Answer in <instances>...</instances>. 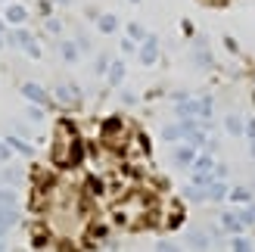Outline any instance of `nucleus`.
Listing matches in <instances>:
<instances>
[{
    "mask_svg": "<svg viewBox=\"0 0 255 252\" xmlns=\"http://www.w3.org/2000/svg\"><path fill=\"white\" fill-rule=\"evenodd\" d=\"M231 249H237V252H246V249H252V243L246 240V237H237V240L231 243Z\"/></svg>",
    "mask_w": 255,
    "mask_h": 252,
    "instance_id": "5701e85b",
    "label": "nucleus"
},
{
    "mask_svg": "<svg viewBox=\"0 0 255 252\" xmlns=\"http://www.w3.org/2000/svg\"><path fill=\"white\" fill-rule=\"evenodd\" d=\"M59 28H62L59 19H47V31H50V34H59Z\"/></svg>",
    "mask_w": 255,
    "mask_h": 252,
    "instance_id": "c85d7f7f",
    "label": "nucleus"
},
{
    "mask_svg": "<svg viewBox=\"0 0 255 252\" xmlns=\"http://www.w3.org/2000/svg\"><path fill=\"white\" fill-rule=\"evenodd\" d=\"M59 56L66 59V62H78L81 50H78V44H75V41H62V44H59Z\"/></svg>",
    "mask_w": 255,
    "mask_h": 252,
    "instance_id": "9b49d317",
    "label": "nucleus"
},
{
    "mask_svg": "<svg viewBox=\"0 0 255 252\" xmlns=\"http://www.w3.org/2000/svg\"><path fill=\"white\" fill-rule=\"evenodd\" d=\"M227 196V184L221 181V178H215L212 184H209V190H206V199H212V203H218V199H224Z\"/></svg>",
    "mask_w": 255,
    "mask_h": 252,
    "instance_id": "9d476101",
    "label": "nucleus"
},
{
    "mask_svg": "<svg viewBox=\"0 0 255 252\" xmlns=\"http://www.w3.org/2000/svg\"><path fill=\"white\" fill-rule=\"evenodd\" d=\"M106 75H109V84H112V87H119V84L125 81V62H122V59H116V62H109V69H106Z\"/></svg>",
    "mask_w": 255,
    "mask_h": 252,
    "instance_id": "6e6552de",
    "label": "nucleus"
},
{
    "mask_svg": "<svg viewBox=\"0 0 255 252\" xmlns=\"http://www.w3.org/2000/svg\"><path fill=\"white\" fill-rule=\"evenodd\" d=\"M184 196L190 199V203H202V199H206V190H202L199 184H193V187H187V190H184Z\"/></svg>",
    "mask_w": 255,
    "mask_h": 252,
    "instance_id": "6ab92c4d",
    "label": "nucleus"
},
{
    "mask_svg": "<svg viewBox=\"0 0 255 252\" xmlns=\"http://www.w3.org/2000/svg\"><path fill=\"white\" fill-rule=\"evenodd\" d=\"M0 34H3V19H0Z\"/></svg>",
    "mask_w": 255,
    "mask_h": 252,
    "instance_id": "58836bf2",
    "label": "nucleus"
},
{
    "mask_svg": "<svg viewBox=\"0 0 255 252\" xmlns=\"http://www.w3.org/2000/svg\"><path fill=\"white\" fill-rule=\"evenodd\" d=\"M106 69H109V59H106V56H100V59H97V75H103Z\"/></svg>",
    "mask_w": 255,
    "mask_h": 252,
    "instance_id": "c756f323",
    "label": "nucleus"
},
{
    "mask_svg": "<svg viewBox=\"0 0 255 252\" xmlns=\"http://www.w3.org/2000/svg\"><path fill=\"white\" fill-rule=\"evenodd\" d=\"M3 249H9V246H6V240H3V237H0V252H3Z\"/></svg>",
    "mask_w": 255,
    "mask_h": 252,
    "instance_id": "c9c22d12",
    "label": "nucleus"
},
{
    "mask_svg": "<svg viewBox=\"0 0 255 252\" xmlns=\"http://www.w3.org/2000/svg\"><path fill=\"white\" fill-rule=\"evenodd\" d=\"M75 44H78V50H81V53H91V41H87L84 34H78V37H75Z\"/></svg>",
    "mask_w": 255,
    "mask_h": 252,
    "instance_id": "a878e982",
    "label": "nucleus"
},
{
    "mask_svg": "<svg viewBox=\"0 0 255 252\" xmlns=\"http://www.w3.org/2000/svg\"><path fill=\"white\" fill-rule=\"evenodd\" d=\"M243 134H249V137H255V119H249V122H243Z\"/></svg>",
    "mask_w": 255,
    "mask_h": 252,
    "instance_id": "7c9ffc66",
    "label": "nucleus"
},
{
    "mask_svg": "<svg viewBox=\"0 0 255 252\" xmlns=\"http://www.w3.org/2000/svg\"><path fill=\"white\" fill-rule=\"evenodd\" d=\"M0 209H19V196H16V190L12 187H0Z\"/></svg>",
    "mask_w": 255,
    "mask_h": 252,
    "instance_id": "1a4fd4ad",
    "label": "nucleus"
},
{
    "mask_svg": "<svg viewBox=\"0 0 255 252\" xmlns=\"http://www.w3.org/2000/svg\"><path fill=\"white\" fill-rule=\"evenodd\" d=\"M0 184L16 187V184H19V171H16V168H3V171H0Z\"/></svg>",
    "mask_w": 255,
    "mask_h": 252,
    "instance_id": "aec40b11",
    "label": "nucleus"
},
{
    "mask_svg": "<svg viewBox=\"0 0 255 252\" xmlns=\"http://www.w3.org/2000/svg\"><path fill=\"white\" fill-rule=\"evenodd\" d=\"M3 22H9V25H25V22H28V9H25L22 3H6Z\"/></svg>",
    "mask_w": 255,
    "mask_h": 252,
    "instance_id": "39448f33",
    "label": "nucleus"
},
{
    "mask_svg": "<svg viewBox=\"0 0 255 252\" xmlns=\"http://www.w3.org/2000/svg\"><path fill=\"white\" fill-rule=\"evenodd\" d=\"M246 224L237 218V212H227V215H221V231H227V234H240Z\"/></svg>",
    "mask_w": 255,
    "mask_h": 252,
    "instance_id": "0eeeda50",
    "label": "nucleus"
},
{
    "mask_svg": "<svg viewBox=\"0 0 255 252\" xmlns=\"http://www.w3.org/2000/svg\"><path fill=\"white\" fill-rule=\"evenodd\" d=\"M187 240H190V246H193V249H209V237L199 234V231H190Z\"/></svg>",
    "mask_w": 255,
    "mask_h": 252,
    "instance_id": "a211bd4d",
    "label": "nucleus"
},
{
    "mask_svg": "<svg viewBox=\"0 0 255 252\" xmlns=\"http://www.w3.org/2000/svg\"><path fill=\"white\" fill-rule=\"evenodd\" d=\"M28 119H31V122H41V119H44V106H34V103H31V109H28Z\"/></svg>",
    "mask_w": 255,
    "mask_h": 252,
    "instance_id": "393cba45",
    "label": "nucleus"
},
{
    "mask_svg": "<svg viewBox=\"0 0 255 252\" xmlns=\"http://www.w3.org/2000/svg\"><path fill=\"white\" fill-rule=\"evenodd\" d=\"M128 37H131L134 44H137V41H143V37H146L143 25H140V22H131V25H128Z\"/></svg>",
    "mask_w": 255,
    "mask_h": 252,
    "instance_id": "412c9836",
    "label": "nucleus"
},
{
    "mask_svg": "<svg viewBox=\"0 0 255 252\" xmlns=\"http://www.w3.org/2000/svg\"><path fill=\"white\" fill-rule=\"evenodd\" d=\"M181 221H184V218H181V212H174L171 221H168V228H171V231H174V228H181Z\"/></svg>",
    "mask_w": 255,
    "mask_h": 252,
    "instance_id": "2f4dec72",
    "label": "nucleus"
},
{
    "mask_svg": "<svg viewBox=\"0 0 255 252\" xmlns=\"http://www.w3.org/2000/svg\"><path fill=\"white\" fill-rule=\"evenodd\" d=\"M19 221V209H0V228H12V224Z\"/></svg>",
    "mask_w": 255,
    "mask_h": 252,
    "instance_id": "2eb2a0df",
    "label": "nucleus"
},
{
    "mask_svg": "<svg viewBox=\"0 0 255 252\" xmlns=\"http://www.w3.org/2000/svg\"><path fill=\"white\" fill-rule=\"evenodd\" d=\"M134 50H137V44L131 41V37H125V41H122V53H134Z\"/></svg>",
    "mask_w": 255,
    "mask_h": 252,
    "instance_id": "bb28decb",
    "label": "nucleus"
},
{
    "mask_svg": "<svg viewBox=\"0 0 255 252\" xmlns=\"http://www.w3.org/2000/svg\"><path fill=\"white\" fill-rule=\"evenodd\" d=\"M137 56H140V66H152V62L159 59V41L156 37H143L140 41V50H137Z\"/></svg>",
    "mask_w": 255,
    "mask_h": 252,
    "instance_id": "7ed1b4c3",
    "label": "nucleus"
},
{
    "mask_svg": "<svg viewBox=\"0 0 255 252\" xmlns=\"http://www.w3.org/2000/svg\"><path fill=\"white\" fill-rule=\"evenodd\" d=\"M47 246V237L44 234H34V249H44Z\"/></svg>",
    "mask_w": 255,
    "mask_h": 252,
    "instance_id": "473e14b6",
    "label": "nucleus"
},
{
    "mask_svg": "<svg viewBox=\"0 0 255 252\" xmlns=\"http://www.w3.org/2000/svg\"><path fill=\"white\" fill-rule=\"evenodd\" d=\"M3 41L9 47H16V50H25L31 59H41V47H37V41L31 37V31L25 28V25H12V31L3 34Z\"/></svg>",
    "mask_w": 255,
    "mask_h": 252,
    "instance_id": "f257e3e1",
    "label": "nucleus"
},
{
    "mask_svg": "<svg viewBox=\"0 0 255 252\" xmlns=\"http://www.w3.org/2000/svg\"><path fill=\"white\" fill-rule=\"evenodd\" d=\"M224 128H227V134L240 137V134H243V119H240V116H227L224 119Z\"/></svg>",
    "mask_w": 255,
    "mask_h": 252,
    "instance_id": "dca6fc26",
    "label": "nucleus"
},
{
    "mask_svg": "<svg viewBox=\"0 0 255 252\" xmlns=\"http://www.w3.org/2000/svg\"><path fill=\"white\" fill-rule=\"evenodd\" d=\"M0 237H3V228H0Z\"/></svg>",
    "mask_w": 255,
    "mask_h": 252,
    "instance_id": "79ce46f5",
    "label": "nucleus"
},
{
    "mask_svg": "<svg viewBox=\"0 0 255 252\" xmlns=\"http://www.w3.org/2000/svg\"><path fill=\"white\" fill-rule=\"evenodd\" d=\"M171 159H174V165H181V168H190V165H193V159H196V146H190V143L177 146Z\"/></svg>",
    "mask_w": 255,
    "mask_h": 252,
    "instance_id": "423d86ee",
    "label": "nucleus"
},
{
    "mask_svg": "<svg viewBox=\"0 0 255 252\" xmlns=\"http://www.w3.org/2000/svg\"><path fill=\"white\" fill-rule=\"evenodd\" d=\"M237 218L243 224H255V203H249V209H243V212H237Z\"/></svg>",
    "mask_w": 255,
    "mask_h": 252,
    "instance_id": "4be33fe9",
    "label": "nucleus"
},
{
    "mask_svg": "<svg viewBox=\"0 0 255 252\" xmlns=\"http://www.w3.org/2000/svg\"><path fill=\"white\" fill-rule=\"evenodd\" d=\"M3 44H6V41H3V34H0V47H3Z\"/></svg>",
    "mask_w": 255,
    "mask_h": 252,
    "instance_id": "ea45409f",
    "label": "nucleus"
},
{
    "mask_svg": "<svg viewBox=\"0 0 255 252\" xmlns=\"http://www.w3.org/2000/svg\"><path fill=\"white\" fill-rule=\"evenodd\" d=\"M196 62H199V66H209V62H212V59H209V50L202 47V44L196 47Z\"/></svg>",
    "mask_w": 255,
    "mask_h": 252,
    "instance_id": "b1692460",
    "label": "nucleus"
},
{
    "mask_svg": "<svg viewBox=\"0 0 255 252\" xmlns=\"http://www.w3.org/2000/svg\"><path fill=\"white\" fill-rule=\"evenodd\" d=\"M97 28L103 31V34H112V31L119 28V19L112 16V12H103V16H100V22H97Z\"/></svg>",
    "mask_w": 255,
    "mask_h": 252,
    "instance_id": "f8f14e48",
    "label": "nucleus"
},
{
    "mask_svg": "<svg viewBox=\"0 0 255 252\" xmlns=\"http://www.w3.org/2000/svg\"><path fill=\"white\" fill-rule=\"evenodd\" d=\"M9 156H12V149L6 146V140H0V162H6Z\"/></svg>",
    "mask_w": 255,
    "mask_h": 252,
    "instance_id": "cd10ccee",
    "label": "nucleus"
},
{
    "mask_svg": "<svg viewBox=\"0 0 255 252\" xmlns=\"http://www.w3.org/2000/svg\"><path fill=\"white\" fill-rule=\"evenodd\" d=\"M252 156H255V137H252Z\"/></svg>",
    "mask_w": 255,
    "mask_h": 252,
    "instance_id": "4c0bfd02",
    "label": "nucleus"
},
{
    "mask_svg": "<svg viewBox=\"0 0 255 252\" xmlns=\"http://www.w3.org/2000/svg\"><path fill=\"white\" fill-rule=\"evenodd\" d=\"M165 140H184V122H177V125H168V128L162 131Z\"/></svg>",
    "mask_w": 255,
    "mask_h": 252,
    "instance_id": "f3484780",
    "label": "nucleus"
},
{
    "mask_svg": "<svg viewBox=\"0 0 255 252\" xmlns=\"http://www.w3.org/2000/svg\"><path fill=\"white\" fill-rule=\"evenodd\" d=\"M56 100L59 103H75V100H78V91H75L72 84H59L56 87Z\"/></svg>",
    "mask_w": 255,
    "mask_h": 252,
    "instance_id": "ddd939ff",
    "label": "nucleus"
},
{
    "mask_svg": "<svg viewBox=\"0 0 255 252\" xmlns=\"http://www.w3.org/2000/svg\"><path fill=\"white\" fill-rule=\"evenodd\" d=\"M128 3H140V0H128Z\"/></svg>",
    "mask_w": 255,
    "mask_h": 252,
    "instance_id": "a19ab883",
    "label": "nucleus"
},
{
    "mask_svg": "<svg viewBox=\"0 0 255 252\" xmlns=\"http://www.w3.org/2000/svg\"><path fill=\"white\" fill-rule=\"evenodd\" d=\"M202 3H227V0H202Z\"/></svg>",
    "mask_w": 255,
    "mask_h": 252,
    "instance_id": "e433bc0d",
    "label": "nucleus"
},
{
    "mask_svg": "<svg viewBox=\"0 0 255 252\" xmlns=\"http://www.w3.org/2000/svg\"><path fill=\"white\" fill-rule=\"evenodd\" d=\"M122 100H125V103H128V106H131V103H134V100H137V97H134L131 91H125V94H122Z\"/></svg>",
    "mask_w": 255,
    "mask_h": 252,
    "instance_id": "f704fd0d",
    "label": "nucleus"
},
{
    "mask_svg": "<svg viewBox=\"0 0 255 252\" xmlns=\"http://www.w3.org/2000/svg\"><path fill=\"white\" fill-rule=\"evenodd\" d=\"M6 140V146L12 149V153H19V156H25V159H31L34 156V146L25 140V137H16V134H9V137H3Z\"/></svg>",
    "mask_w": 255,
    "mask_h": 252,
    "instance_id": "20e7f679",
    "label": "nucleus"
},
{
    "mask_svg": "<svg viewBox=\"0 0 255 252\" xmlns=\"http://www.w3.org/2000/svg\"><path fill=\"white\" fill-rule=\"evenodd\" d=\"M215 178H227V165H218V168H212Z\"/></svg>",
    "mask_w": 255,
    "mask_h": 252,
    "instance_id": "72a5a7b5",
    "label": "nucleus"
},
{
    "mask_svg": "<svg viewBox=\"0 0 255 252\" xmlns=\"http://www.w3.org/2000/svg\"><path fill=\"white\" fill-rule=\"evenodd\" d=\"M231 199L237 206H249L252 203V190H249V187H237V190H231Z\"/></svg>",
    "mask_w": 255,
    "mask_h": 252,
    "instance_id": "4468645a",
    "label": "nucleus"
},
{
    "mask_svg": "<svg viewBox=\"0 0 255 252\" xmlns=\"http://www.w3.org/2000/svg\"><path fill=\"white\" fill-rule=\"evenodd\" d=\"M19 91H22V97L28 100V103H34V106H47V103H50V94L44 91L41 84H34V81H25Z\"/></svg>",
    "mask_w": 255,
    "mask_h": 252,
    "instance_id": "f03ea898",
    "label": "nucleus"
},
{
    "mask_svg": "<svg viewBox=\"0 0 255 252\" xmlns=\"http://www.w3.org/2000/svg\"><path fill=\"white\" fill-rule=\"evenodd\" d=\"M0 3H6V0H0Z\"/></svg>",
    "mask_w": 255,
    "mask_h": 252,
    "instance_id": "37998d69",
    "label": "nucleus"
}]
</instances>
